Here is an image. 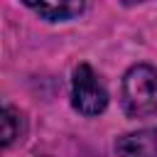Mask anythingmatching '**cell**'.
Listing matches in <instances>:
<instances>
[{"label":"cell","mask_w":157,"mask_h":157,"mask_svg":"<svg viewBox=\"0 0 157 157\" xmlns=\"http://www.w3.org/2000/svg\"><path fill=\"white\" fill-rule=\"evenodd\" d=\"M120 105L128 118H147L157 113V69L135 64L125 71L120 86Z\"/></svg>","instance_id":"obj_1"},{"label":"cell","mask_w":157,"mask_h":157,"mask_svg":"<svg viewBox=\"0 0 157 157\" xmlns=\"http://www.w3.org/2000/svg\"><path fill=\"white\" fill-rule=\"evenodd\" d=\"M71 103L81 115H101L108 108V91L88 64H78L71 78Z\"/></svg>","instance_id":"obj_2"},{"label":"cell","mask_w":157,"mask_h":157,"mask_svg":"<svg viewBox=\"0 0 157 157\" xmlns=\"http://www.w3.org/2000/svg\"><path fill=\"white\" fill-rule=\"evenodd\" d=\"M118 157H157V128L128 132L115 140Z\"/></svg>","instance_id":"obj_3"},{"label":"cell","mask_w":157,"mask_h":157,"mask_svg":"<svg viewBox=\"0 0 157 157\" xmlns=\"http://www.w3.org/2000/svg\"><path fill=\"white\" fill-rule=\"evenodd\" d=\"M25 5H27L32 12H37L39 17L49 20V22L74 20V17H78V15L86 10L83 2H32V0H27Z\"/></svg>","instance_id":"obj_4"},{"label":"cell","mask_w":157,"mask_h":157,"mask_svg":"<svg viewBox=\"0 0 157 157\" xmlns=\"http://www.w3.org/2000/svg\"><path fill=\"white\" fill-rule=\"evenodd\" d=\"M25 132V118L17 108L5 105L2 108V145L10 147L20 135Z\"/></svg>","instance_id":"obj_5"}]
</instances>
